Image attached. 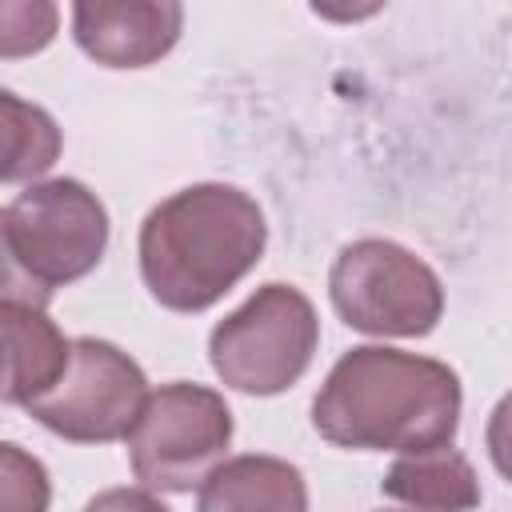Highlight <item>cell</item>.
Returning a JSON list of instances; mask_svg holds the SVG:
<instances>
[{"mask_svg": "<svg viewBox=\"0 0 512 512\" xmlns=\"http://www.w3.org/2000/svg\"><path fill=\"white\" fill-rule=\"evenodd\" d=\"M320 344V316L292 284H260L208 336L212 372L244 396H280L312 364Z\"/></svg>", "mask_w": 512, "mask_h": 512, "instance_id": "cell-4", "label": "cell"}, {"mask_svg": "<svg viewBox=\"0 0 512 512\" xmlns=\"http://www.w3.org/2000/svg\"><path fill=\"white\" fill-rule=\"evenodd\" d=\"M336 316L368 336H428L444 316V284L412 248L364 236L340 248L328 272Z\"/></svg>", "mask_w": 512, "mask_h": 512, "instance_id": "cell-5", "label": "cell"}, {"mask_svg": "<svg viewBox=\"0 0 512 512\" xmlns=\"http://www.w3.org/2000/svg\"><path fill=\"white\" fill-rule=\"evenodd\" d=\"M460 376L432 356L404 348H348L312 396V428L336 448L432 452L460 428Z\"/></svg>", "mask_w": 512, "mask_h": 512, "instance_id": "cell-1", "label": "cell"}, {"mask_svg": "<svg viewBox=\"0 0 512 512\" xmlns=\"http://www.w3.org/2000/svg\"><path fill=\"white\" fill-rule=\"evenodd\" d=\"M8 272L24 276L36 296L88 276L108 248V208L104 200L72 180L56 176L28 184L4 204L0 216Z\"/></svg>", "mask_w": 512, "mask_h": 512, "instance_id": "cell-3", "label": "cell"}, {"mask_svg": "<svg viewBox=\"0 0 512 512\" xmlns=\"http://www.w3.org/2000/svg\"><path fill=\"white\" fill-rule=\"evenodd\" d=\"M232 444V408L208 384H160L128 436V460L148 492H192Z\"/></svg>", "mask_w": 512, "mask_h": 512, "instance_id": "cell-6", "label": "cell"}, {"mask_svg": "<svg viewBox=\"0 0 512 512\" xmlns=\"http://www.w3.org/2000/svg\"><path fill=\"white\" fill-rule=\"evenodd\" d=\"M380 492L420 512H472L480 504V476L472 460L448 444L400 456L384 472Z\"/></svg>", "mask_w": 512, "mask_h": 512, "instance_id": "cell-11", "label": "cell"}, {"mask_svg": "<svg viewBox=\"0 0 512 512\" xmlns=\"http://www.w3.org/2000/svg\"><path fill=\"white\" fill-rule=\"evenodd\" d=\"M52 480L48 468L20 444H0V512H48Z\"/></svg>", "mask_w": 512, "mask_h": 512, "instance_id": "cell-13", "label": "cell"}, {"mask_svg": "<svg viewBox=\"0 0 512 512\" xmlns=\"http://www.w3.org/2000/svg\"><path fill=\"white\" fill-rule=\"evenodd\" d=\"M148 396V376L124 348L112 340L76 336L64 380L24 412L60 440L112 444L132 436Z\"/></svg>", "mask_w": 512, "mask_h": 512, "instance_id": "cell-7", "label": "cell"}, {"mask_svg": "<svg viewBox=\"0 0 512 512\" xmlns=\"http://www.w3.org/2000/svg\"><path fill=\"white\" fill-rule=\"evenodd\" d=\"M56 16H60L56 4H40V0L0 4V56L16 60V56L48 48V40L56 36Z\"/></svg>", "mask_w": 512, "mask_h": 512, "instance_id": "cell-14", "label": "cell"}, {"mask_svg": "<svg viewBox=\"0 0 512 512\" xmlns=\"http://www.w3.org/2000/svg\"><path fill=\"white\" fill-rule=\"evenodd\" d=\"M196 512H308V484L296 464L248 452L224 460L200 484Z\"/></svg>", "mask_w": 512, "mask_h": 512, "instance_id": "cell-10", "label": "cell"}, {"mask_svg": "<svg viewBox=\"0 0 512 512\" xmlns=\"http://www.w3.org/2000/svg\"><path fill=\"white\" fill-rule=\"evenodd\" d=\"M484 444H488V456H492V468L512 484V392H504L488 416V428H484Z\"/></svg>", "mask_w": 512, "mask_h": 512, "instance_id": "cell-15", "label": "cell"}, {"mask_svg": "<svg viewBox=\"0 0 512 512\" xmlns=\"http://www.w3.org/2000/svg\"><path fill=\"white\" fill-rule=\"evenodd\" d=\"M260 204L220 180L188 184L160 200L136 236L140 276L168 312H204L232 292L264 256Z\"/></svg>", "mask_w": 512, "mask_h": 512, "instance_id": "cell-2", "label": "cell"}, {"mask_svg": "<svg viewBox=\"0 0 512 512\" xmlns=\"http://www.w3.org/2000/svg\"><path fill=\"white\" fill-rule=\"evenodd\" d=\"M84 512H172V508L156 500L148 488H104L84 504Z\"/></svg>", "mask_w": 512, "mask_h": 512, "instance_id": "cell-16", "label": "cell"}, {"mask_svg": "<svg viewBox=\"0 0 512 512\" xmlns=\"http://www.w3.org/2000/svg\"><path fill=\"white\" fill-rule=\"evenodd\" d=\"M0 320H4V352H8L4 404L28 408L64 380L72 364V340H64L56 320L44 312V300H28L20 292H4Z\"/></svg>", "mask_w": 512, "mask_h": 512, "instance_id": "cell-9", "label": "cell"}, {"mask_svg": "<svg viewBox=\"0 0 512 512\" xmlns=\"http://www.w3.org/2000/svg\"><path fill=\"white\" fill-rule=\"evenodd\" d=\"M0 116H4V164H0V180L4 184H20V180H36L44 176L56 156H60V128L56 120L40 108L20 100L16 92H0Z\"/></svg>", "mask_w": 512, "mask_h": 512, "instance_id": "cell-12", "label": "cell"}, {"mask_svg": "<svg viewBox=\"0 0 512 512\" xmlns=\"http://www.w3.org/2000/svg\"><path fill=\"white\" fill-rule=\"evenodd\" d=\"M184 8L176 0H76L72 36L104 68H148L176 48Z\"/></svg>", "mask_w": 512, "mask_h": 512, "instance_id": "cell-8", "label": "cell"}, {"mask_svg": "<svg viewBox=\"0 0 512 512\" xmlns=\"http://www.w3.org/2000/svg\"><path fill=\"white\" fill-rule=\"evenodd\" d=\"M380 512H412V508H380ZM420 512V508H416Z\"/></svg>", "mask_w": 512, "mask_h": 512, "instance_id": "cell-17", "label": "cell"}]
</instances>
